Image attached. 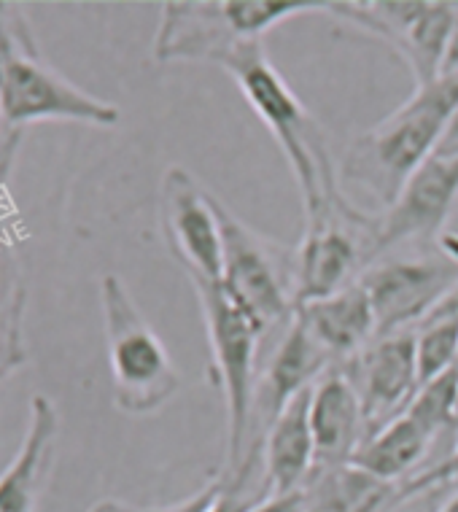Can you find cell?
I'll return each instance as SVG.
<instances>
[{"instance_id":"e0dca14e","label":"cell","mask_w":458,"mask_h":512,"mask_svg":"<svg viewBox=\"0 0 458 512\" xmlns=\"http://www.w3.org/2000/svg\"><path fill=\"white\" fill-rule=\"evenodd\" d=\"M302 327L308 329L335 364H345L378 337L370 297L359 281L326 300L308 302L294 310Z\"/></svg>"},{"instance_id":"4dcf8cb0","label":"cell","mask_w":458,"mask_h":512,"mask_svg":"<svg viewBox=\"0 0 458 512\" xmlns=\"http://www.w3.org/2000/svg\"><path fill=\"white\" fill-rule=\"evenodd\" d=\"M456 418H458V415H456Z\"/></svg>"},{"instance_id":"7c38bea8","label":"cell","mask_w":458,"mask_h":512,"mask_svg":"<svg viewBox=\"0 0 458 512\" xmlns=\"http://www.w3.org/2000/svg\"><path fill=\"white\" fill-rule=\"evenodd\" d=\"M359 394L367 418V437L405 413L418 391L415 332L372 340L362 354L340 364Z\"/></svg>"},{"instance_id":"7402d4cb","label":"cell","mask_w":458,"mask_h":512,"mask_svg":"<svg viewBox=\"0 0 458 512\" xmlns=\"http://www.w3.org/2000/svg\"><path fill=\"white\" fill-rule=\"evenodd\" d=\"M0 49H38L33 27L17 3H0Z\"/></svg>"},{"instance_id":"83f0119b","label":"cell","mask_w":458,"mask_h":512,"mask_svg":"<svg viewBox=\"0 0 458 512\" xmlns=\"http://www.w3.org/2000/svg\"><path fill=\"white\" fill-rule=\"evenodd\" d=\"M450 477H458V448H456V453H453V459L445 461V464H440V467L434 469V472H429L426 477H421V480H418V486H413V491L415 488H423L426 483H434V480L440 483V480H450Z\"/></svg>"},{"instance_id":"ba28073f","label":"cell","mask_w":458,"mask_h":512,"mask_svg":"<svg viewBox=\"0 0 458 512\" xmlns=\"http://www.w3.org/2000/svg\"><path fill=\"white\" fill-rule=\"evenodd\" d=\"M378 224L380 219L351 203L305 219L297 246V308L326 300L362 278L378 259Z\"/></svg>"},{"instance_id":"5bb4252c","label":"cell","mask_w":458,"mask_h":512,"mask_svg":"<svg viewBox=\"0 0 458 512\" xmlns=\"http://www.w3.org/2000/svg\"><path fill=\"white\" fill-rule=\"evenodd\" d=\"M310 429L316 440V472L351 464L367 440L364 405L351 378L337 364L310 391Z\"/></svg>"},{"instance_id":"9c48e42d","label":"cell","mask_w":458,"mask_h":512,"mask_svg":"<svg viewBox=\"0 0 458 512\" xmlns=\"http://www.w3.org/2000/svg\"><path fill=\"white\" fill-rule=\"evenodd\" d=\"M359 283L370 297L378 337L410 332L432 316L458 283V248L440 243L432 254L375 259Z\"/></svg>"},{"instance_id":"8992f818","label":"cell","mask_w":458,"mask_h":512,"mask_svg":"<svg viewBox=\"0 0 458 512\" xmlns=\"http://www.w3.org/2000/svg\"><path fill=\"white\" fill-rule=\"evenodd\" d=\"M326 11L305 0H211L165 3L154 36L157 62H213L240 44L262 41L267 30L300 14Z\"/></svg>"},{"instance_id":"277c9868","label":"cell","mask_w":458,"mask_h":512,"mask_svg":"<svg viewBox=\"0 0 458 512\" xmlns=\"http://www.w3.org/2000/svg\"><path fill=\"white\" fill-rule=\"evenodd\" d=\"M211 200L221 227V289L254 318L265 340L283 335L297 310V248L248 227L216 195Z\"/></svg>"},{"instance_id":"d4e9b609","label":"cell","mask_w":458,"mask_h":512,"mask_svg":"<svg viewBox=\"0 0 458 512\" xmlns=\"http://www.w3.org/2000/svg\"><path fill=\"white\" fill-rule=\"evenodd\" d=\"M19 141H22V130H9L0 141V189L6 186L11 176V168H14V159H17Z\"/></svg>"},{"instance_id":"52a82bcc","label":"cell","mask_w":458,"mask_h":512,"mask_svg":"<svg viewBox=\"0 0 458 512\" xmlns=\"http://www.w3.org/2000/svg\"><path fill=\"white\" fill-rule=\"evenodd\" d=\"M0 119L9 130L33 122L116 127L122 111L54 71L38 49H0Z\"/></svg>"},{"instance_id":"4fadbf2b","label":"cell","mask_w":458,"mask_h":512,"mask_svg":"<svg viewBox=\"0 0 458 512\" xmlns=\"http://www.w3.org/2000/svg\"><path fill=\"white\" fill-rule=\"evenodd\" d=\"M458 200V157H432L415 170L378 224V259L402 243H434Z\"/></svg>"},{"instance_id":"603a6c76","label":"cell","mask_w":458,"mask_h":512,"mask_svg":"<svg viewBox=\"0 0 458 512\" xmlns=\"http://www.w3.org/2000/svg\"><path fill=\"white\" fill-rule=\"evenodd\" d=\"M251 512H310V496L305 491H294V494L270 496L262 504H256Z\"/></svg>"},{"instance_id":"ac0fdd59","label":"cell","mask_w":458,"mask_h":512,"mask_svg":"<svg viewBox=\"0 0 458 512\" xmlns=\"http://www.w3.org/2000/svg\"><path fill=\"white\" fill-rule=\"evenodd\" d=\"M432 442V434L426 432L418 421H413L410 415L402 413L391 424L367 437L351 459V464L362 469L364 475L394 486L397 480L410 475L426 459Z\"/></svg>"},{"instance_id":"2e32d148","label":"cell","mask_w":458,"mask_h":512,"mask_svg":"<svg viewBox=\"0 0 458 512\" xmlns=\"http://www.w3.org/2000/svg\"><path fill=\"white\" fill-rule=\"evenodd\" d=\"M310 389L291 399L262 440V480L267 496L305 491L316 472V440L310 429Z\"/></svg>"},{"instance_id":"f546056e","label":"cell","mask_w":458,"mask_h":512,"mask_svg":"<svg viewBox=\"0 0 458 512\" xmlns=\"http://www.w3.org/2000/svg\"><path fill=\"white\" fill-rule=\"evenodd\" d=\"M440 512H458V494L453 496V499H450V502L445 504V507H442Z\"/></svg>"},{"instance_id":"30bf717a","label":"cell","mask_w":458,"mask_h":512,"mask_svg":"<svg viewBox=\"0 0 458 512\" xmlns=\"http://www.w3.org/2000/svg\"><path fill=\"white\" fill-rule=\"evenodd\" d=\"M458 3H326L324 14L386 41L407 62L415 89L440 79Z\"/></svg>"},{"instance_id":"6da1fadb","label":"cell","mask_w":458,"mask_h":512,"mask_svg":"<svg viewBox=\"0 0 458 512\" xmlns=\"http://www.w3.org/2000/svg\"><path fill=\"white\" fill-rule=\"evenodd\" d=\"M216 65L235 79L246 103L254 108V114L262 119L289 162L291 176L300 189L305 219L348 203V197L337 184V168L321 124L291 92L281 73L275 71L265 44L251 41L235 46L221 54Z\"/></svg>"},{"instance_id":"9a60e30c","label":"cell","mask_w":458,"mask_h":512,"mask_svg":"<svg viewBox=\"0 0 458 512\" xmlns=\"http://www.w3.org/2000/svg\"><path fill=\"white\" fill-rule=\"evenodd\" d=\"M60 413L46 394L30 397L27 429L17 456L0 472V512H36L54 467Z\"/></svg>"},{"instance_id":"5b68a950","label":"cell","mask_w":458,"mask_h":512,"mask_svg":"<svg viewBox=\"0 0 458 512\" xmlns=\"http://www.w3.org/2000/svg\"><path fill=\"white\" fill-rule=\"evenodd\" d=\"M100 308L114 405L127 415L157 413L181 389V378L170 362L168 348L151 329L119 275H103Z\"/></svg>"},{"instance_id":"7a4b0ae2","label":"cell","mask_w":458,"mask_h":512,"mask_svg":"<svg viewBox=\"0 0 458 512\" xmlns=\"http://www.w3.org/2000/svg\"><path fill=\"white\" fill-rule=\"evenodd\" d=\"M458 108V76H440L372 130L356 135L340 162V176L380 205H391L440 143Z\"/></svg>"},{"instance_id":"cb8c5ba5","label":"cell","mask_w":458,"mask_h":512,"mask_svg":"<svg viewBox=\"0 0 458 512\" xmlns=\"http://www.w3.org/2000/svg\"><path fill=\"white\" fill-rule=\"evenodd\" d=\"M216 488H219V483H205L197 494L186 496V499L176 504H168V507H151V512H205L211 507Z\"/></svg>"},{"instance_id":"44dd1931","label":"cell","mask_w":458,"mask_h":512,"mask_svg":"<svg viewBox=\"0 0 458 512\" xmlns=\"http://www.w3.org/2000/svg\"><path fill=\"white\" fill-rule=\"evenodd\" d=\"M22 321H25V292L11 289L0 300V380H6L11 372H17L25 364Z\"/></svg>"},{"instance_id":"d6986e66","label":"cell","mask_w":458,"mask_h":512,"mask_svg":"<svg viewBox=\"0 0 458 512\" xmlns=\"http://www.w3.org/2000/svg\"><path fill=\"white\" fill-rule=\"evenodd\" d=\"M415 367L418 389L458 370V318L426 321L415 332Z\"/></svg>"},{"instance_id":"f1b7e54d","label":"cell","mask_w":458,"mask_h":512,"mask_svg":"<svg viewBox=\"0 0 458 512\" xmlns=\"http://www.w3.org/2000/svg\"><path fill=\"white\" fill-rule=\"evenodd\" d=\"M87 512H151L143 510V507H135V504L119 502V499H103V502H95Z\"/></svg>"},{"instance_id":"3957f363","label":"cell","mask_w":458,"mask_h":512,"mask_svg":"<svg viewBox=\"0 0 458 512\" xmlns=\"http://www.w3.org/2000/svg\"><path fill=\"white\" fill-rule=\"evenodd\" d=\"M203 310L208 348H211V383L227 405V451L221 480L235 477L248 456L251 421H254L256 378L265 335L254 318L232 300L221 283L192 286Z\"/></svg>"},{"instance_id":"8fae6325","label":"cell","mask_w":458,"mask_h":512,"mask_svg":"<svg viewBox=\"0 0 458 512\" xmlns=\"http://www.w3.org/2000/svg\"><path fill=\"white\" fill-rule=\"evenodd\" d=\"M159 227L192 286L221 281V227L211 192L184 168H170L159 189Z\"/></svg>"},{"instance_id":"4316f807","label":"cell","mask_w":458,"mask_h":512,"mask_svg":"<svg viewBox=\"0 0 458 512\" xmlns=\"http://www.w3.org/2000/svg\"><path fill=\"white\" fill-rule=\"evenodd\" d=\"M440 76H458V9L453 19V30H450L448 49H445V60H442Z\"/></svg>"},{"instance_id":"ffe728a7","label":"cell","mask_w":458,"mask_h":512,"mask_svg":"<svg viewBox=\"0 0 458 512\" xmlns=\"http://www.w3.org/2000/svg\"><path fill=\"white\" fill-rule=\"evenodd\" d=\"M405 413L432 434L434 440L450 429H458V370H450L448 375L421 386Z\"/></svg>"},{"instance_id":"484cf974","label":"cell","mask_w":458,"mask_h":512,"mask_svg":"<svg viewBox=\"0 0 458 512\" xmlns=\"http://www.w3.org/2000/svg\"><path fill=\"white\" fill-rule=\"evenodd\" d=\"M434 154H440V157H458V108L450 116L448 127H445V133H442Z\"/></svg>"}]
</instances>
